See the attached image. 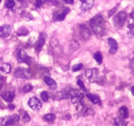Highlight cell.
Here are the masks:
<instances>
[{
    "label": "cell",
    "mask_w": 134,
    "mask_h": 126,
    "mask_svg": "<svg viewBox=\"0 0 134 126\" xmlns=\"http://www.w3.org/2000/svg\"><path fill=\"white\" fill-rule=\"evenodd\" d=\"M131 73L134 74V60H132V62L131 63Z\"/></svg>",
    "instance_id": "cell-32"
},
{
    "label": "cell",
    "mask_w": 134,
    "mask_h": 126,
    "mask_svg": "<svg viewBox=\"0 0 134 126\" xmlns=\"http://www.w3.org/2000/svg\"><path fill=\"white\" fill-rule=\"evenodd\" d=\"M86 76L92 82H95L98 80V70L97 69H89L86 71Z\"/></svg>",
    "instance_id": "cell-8"
},
{
    "label": "cell",
    "mask_w": 134,
    "mask_h": 126,
    "mask_svg": "<svg viewBox=\"0 0 134 126\" xmlns=\"http://www.w3.org/2000/svg\"><path fill=\"white\" fill-rule=\"evenodd\" d=\"M87 97L90 101L95 105H99L101 106V100H100L99 97L96 95H92V94H87Z\"/></svg>",
    "instance_id": "cell-15"
},
{
    "label": "cell",
    "mask_w": 134,
    "mask_h": 126,
    "mask_svg": "<svg viewBox=\"0 0 134 126\" xmlns=\"http://www.w3.org/2000/svg\"><path fill=\"white\" fill-rule=\"evenodd\" d=\"M28 105H29V106L34 111H39V109L41 108V106H42L41 101L38 98H36V97L31 98L28 101Z\"/></svg>",
    "instance_id": "cell-6"
},
{
    "label": "cell",
    "mask_w": 134,
    "mask_h": 126,
    "mask_svg": "<svg viewBox=\"0 0 134 126\" xmlns=\"http://www.w3.org/2000/svg\"><path fill=\"white\" fill-rule=\"evenodd\" d=\"M46 1H47V0H36V2H37V5H42V4L45 3Z\"/></svg>",
    "instance_id": "cell-31"
},
{
    "label": "cell",
    "mask_w": 134,
    "mask_h": 126,
    "mask_svg": "<svg viewBox=\"0 0 134 126\" xmlns=\"http://www.w3.org/2000/svg\"><path fill=\"white\" fill-rule=\"evenodd\" d=\"M81 113H82L83 115H90L94 114L93 110H92L91 108H89V107H84Z\"/></svg>",
    "instance_id": "cell-25"
},
{
    "label": "cell",
    "mask_w": 134,
    "mask_h": 126,
    "mask_svg": "<svg viewBox=\"0 0 134 126\" xmlns=\"http://www.w3.org/2000/svg\"><path fill=\"white\" fill-rule=\"evenodd\" d=\"M83 67L82 64H75V65L72 66V71L73 72H78V71L81 70V68Z\"/></svg>",
    "instance_id": "cell-29"
},
{
    "label": "cell",
    "mask_w": 134,
    "mask_h": 126,
    "mask_svg": "<svg viewBox=\"0 0 134 126\" xmlns=\"http://www.w3.org/2000/svg\"><path fill=\"white\" fill-rule=\"evenodd\" d=\"M8 107H9L10 109H14V106H13V105H9V106H8Z\"/></svg>",
    "instance_id": "cell-36"
},
{
    "label": "cell",
    "mask_w": 134,
    "mask_h": 126,
    "mask_svg": "<svg viewBox=\"0 0 134 126\" xmlns=\"http://www.w3.org/2000/svg\"><path fill=\"white\" fill-rule=\"evenodd\" d=\"M0 61H1V58H0Z\"/></svg>",
    "instance_id": "cell-39"
},
{
    "label": "cell",
    "mask_w": 134,
    "mask_h": 126,
    "mask_svg": "<svg viewBox=\"0 0 134 126\" xmlns=\"http://www.w3.org/2000/svg\"><path fill=\"white\" fill-rule=\"evenodd\" d=\"M20 118L21 117L19 115H10V116H6L2 118L0 120V123H1L2 125H14L20 121Z\"/></svg>",
    "instance_id": "cell-3"
},
{
    "label": "cell",
    "mask_w": 134,
    "mask_h": 126,
    "mask_svg": "<svg viewBox=\"0 0 134 126\" xmlns=\"http://www.w3.org/2000/svg\"><path fill=\"white\" fill-rule=\"evenodd\" d=\"M46 39H47V35H46V33H40L39 34V39H38V42L36 44V51L39 52L41 50V48L44 46V44H45L46 42Z\"/></svg>",
    "instance_id": "cell-9"
},
{
    "label": "cell",
    "mask_w": 134,
    "mask_h": 126,
    "mask_svg": "<svg viewBox=\"0 0 134 126\" xmlns=\"http://www.w3.org/2000/svg\"><path fill=\"white\" fill-rule=\"evenodd\" d=\"M130 16H131V19H134V11L131 13V14H130Z\"/></svg>",
    "instance_id": "cell-34"
},
{
    "label": "cell",
    "mask_w": 134,
    "mask_h": 126,
    "mask_svg": "<svg viewBox=\"0 0 134 126\" xmlns=\"http://www.w3.org/2000/svg\"><path fill=\"white\" fill-rule=\"evenodd\" d=\"M81 9L82 10V12H87L88 10H89L93 6L94 0H81Z\"/></svg>",
    "instance_id": "cell-12"
},
{
    "label": "cell",
    "mask_w": 134,
    "mask_h": 126,
    "mask_svg": "<svg viewBox=\"0 0 134 126\" xmlns=\"http://www.w3.org/2000/svg\"><path fill=\"white\" fill-rule=\"evenodd\" d=\"M40 97H41V99H42L43 101H45V102H47V100H48V98H49L48 93H47V91H42V92H41Z\"/></svg>",
    "instance_id": "cell-26"
},
{
    "label": "cell",
    "mask_w": 134,
    "mask_h": 126,
    "mask_svg": "<svg viewBox=\"0 0 134 126\" xmlns=\"http://www.w3.org/2000/svg\"><path fill=\"white\" fill-rule=\"evenodd\" d=\"M16 56H17L18 61L20 63H25L27 64H30L31 62V58L27 55L26 52L23 49H18L16 51Z\"/></svg>",
    "instance_id": "cell-4"
},
{
    "label": "cell",
    "mask_w": 134,
    "mask_h": 126,
    "mask_svg": "<svg viewBox=\"0 0 134 126\" xmlns=\"http://www.w3.org/2000/svg\"><path fill=\"white\" fill-rule=\"evenodd\" d=\"M14 76L17 78H22V79H28L31 77V74L26 69H23L22 67H19L16 69L15 73H14Z\"/></svg>",
    "instance_id": "cell-7"
},
{
    "label": "cell",
    "mask_w": 134,
    "mask_h": 126,
    "mask_svg": "<svg viewBox=\"0 0 134 126\" xmlns=\"http://www.w3.org/2000/svg\"><path fill=\"white\" fill-rule=\"evenodd\" d=\"M83 98H84L83 94H81V93L77 94V95H75V96H73V97L71 98H72V104H77V103L81 102V100L83 99Z\"/></svg>",
    "instance_id": "cell-18"
},
{
    "label": "cell",
    "mask_w": 134,
    "mask_h": 126,
    "mask_svg": "<svg viewBox=\"0 0 134 126\" xmlns=\"http://www.w3.org/2000/svg\"><path fill=\"white\" fill-rule=\"evenodd\" d=\"M11 69H12L11 65L9 64H7V63H4V64H2L0 65V71L4 73H9L11 72Z\"/></svg>",
    "instance_id": "cell-16"
},
{
    "label": "cell",
    "mask_w": 134,
    "mask_h": 126,
    "mask_svg": "<svg viewBox=\"0 0 134 126\" xmlns=\"http://www.w3.org/2000/svg\"><path fill=\"white\" fill-rule=\"evenodd\" d=\"M77 83H78V85L80 86V88H81V89H82V90H84V91H86V90H87V89H86V87L84 86V83H83L82 81H81V80H78Z\"/></svg>",
    "instance_id": "cell-30"
},
{
    "label": "cell",
    "mask_w": 134,
    "mask_h": 126,
    "mask_svg": "<svg viewBox=\"0 0 134 126\" xmlns=\"http://www.w3.org/2000/svg\"><path fill=\"white\" fill-rule=\"evenodd\" d=\"M114 123L116 125H126L127 123L125 122V119L123 118V117H118L114 120Z\"/></svg>",
    "instance_id": "cell-23"
},
{
    "label": "cell",
    "mask_w": 134,
    "mask_h": 126,
    "mask_svg": "<svg viewBox=\"0 0 134 126\" xmlns=\"http://www.w3.org/2000/svg\"><path fill=\"white\" fill-rule=\"evenodd\" d=\"M133 36H134V31H133Z\"/></svg>",
    "instance_id": "cell-37"
},
{
    "label": "cell",
    "mask_w": 134,
    "mask_h": 126,
    "mask_svg": "<svg viewBox=\"0 0 134 126\" xmlns=\"http://www.w3.org/2000/svg\"><path fill=\"white\" fill-rule=\"evenodd\" d=\"M89 25L92 29L93 32L97 36L101 37L105 34L106 25H105V20L101 14H97L89 21Z\"/></svg>",
    "instance_id": "cell-1"
},
{
    "label": "cell",
    "mask_w": 134,
    "mask_h": 126,
    "mask_svg": "<svg viewBox=\"0 0 134 126\" xmlns=\"http://www.w3.org/2000/svg\"><path fill=\"white\" fill-rule=\"evenodd\" d=\"M5 6L7 8H13L14 6V0H6V2H5Z\"/></svg>",
    "instance_id": "cell-28"
},
{
    "label": "cell",
    "mask_w": 134,
    "mask_h": 126,
    "mask_svg": "<svg viewBox=\"0 0 134 126\" xmlns=\"http://www.w3.org/2000/svg\"><path fill=\"white\" fill-rule=\"evenodd\" d=\"M21 115H22V121H23L24 123H28V122L31 120L30 115L27 114L25 111H21Z\"/></svg>",
    "instance_id": "cell-22"
},
{
    "label": "cell",
    "mask_w": 134,
    "mask_h": 126,
    "mask_svg": "<svg viewBox=\"0 0 134 126\" xmlns=\"http://www.w3.org/2000/svg\"><path fill=\"white\" fill-rule=\"evenodd\" d=\"M0 3H1V0H0Z\"/></svg>",
    "instance_id": "cell-38"
},
{
    "label": "cell",
    "mask_w": 134,
    "mask_h": 126,
    "mask_svg": "<svg viewBox=\"0 0 134 126\" xmlns=\"http://www.w3.org/2000/svg\"><path fill=\"white\" fill-rule=\"evenodd\" d=\"M94 58H95V60L97 61V63L98 64H102L103 56H102V54L100 53V52H97V53H95V55H94Z\"/></svg>",
    "instance_id": "cell-20"
},
{
    "label": "cell",
    "mask_w": 134,
    "mask_h": 126,
    "mask_svg": "<svg viewBox=\"0 0 134 126\" xmlns=\"http://www.w3.org/2000/svg\"><path fill=\"white\" fill-rule=\"evenodd\" d=\"M11 26L8 24H5V25H2L0 27V38H6L10 35L11 33Z\"/></svg>",
    "instance_id": "cell-10"
},
{
    "label": "cell",
    "mask_w": 134,
    "mask_h": 126,
    "mask_svg": "<svg viewBox=\"0 0 134 126\" xmlns=\"http://www.w3.org/2000/svg\"><path fill=\"white\" fill-rule=\"evenodd\" d=\"M64 2H66L67 4H72L73 3V0H64Z\"/></svg>",
    "instance_id": "cell-33"
},
{
    "label": "cell",
    "mask_w": 134,
    "mask_h": 126,
    "mask_svg": "<svg viewBox=\"0 0 134 126\" xmlns=\"http://www.w3.org/2000/svg\"><path fill=\"white\" fill-rule=\"evenodd\" d=\"M2 98L7 102H12L14 98V93L13 91H5L1 94Z\"/></svg>",
    "instance_id": "cell-14"
},
{
    "label": "cell",
    "mask_w": 134,
    "mask_h": 126,
    "mask_svg": "<svg viewBox=\"0 0 134 126\" xmlns=\"http://www.w3.org/2000/svg\"><path fill=\"white\" fill-rule=\"evenodd\" d=\"M44 81L47 85L48 86H53V85H56V81L55 80H53L50 77H44Z\"/></svg>",
    "instance_id": "cell-21"
},
{
    "label": "cell",
    "mask_w": 134,
    "mask_h": 126,
    "mask_svg": "<svg viewBox=\"0 0 134 126\" xmlns=\"http://www.w3.org/2000/svg\"><path fill=\"white\" fill-rule=\"evenodd\" d=\"M131 94H132V95L134 96V86L131 89Z\"/></svg>",
    "instance_id": "cell-35"
},
{
    "label": "cell",
    "mask_w": 134,
    "mask_h": 126,
    "mask_svg": "<svg viewBox=\"0 0 134 126\" xmlns=\"http://www.w3.org/2000/svg\"><path fill=\"white\" fill-rule=\"evenodd\" d=\"M126 18H127V14L124 11H122L116 14L114 18V25L118 28H122L124 25L125 22H126Z\"/></svg>",
    "instance_id": "cell-2"
},
{
    "label": "cell",
    "mask_w": 134,
    "mask_h": 126,
    "mask_svg": "<svg viewBox=\"0 0 134 126\" xmlns=\"http://www.w3.org/2000/svg\"><path fill=\"white\" fill-rule=\"evenodd\" d=\"M108 45H109V53L111 55L115 54L118 50V44L115 41V39H112V38H109L108 39Z\"/></svg>",
    "instance_id": "cell-11"
},
{
    "label": "cell",
    "mask_w": 134,
    "mask_h": 126,
    "mask_svg": "<svg viewBox=\"0 0 134 126\" xmlns=\"http://www.w3.org/2000/svg\"><path fill=\"white\" fill-rule=\"evenodd\" d=\"M43 119L46 122H47V123H54V122H55V120H56V115H53V114H47V115H44Z\"/></svg>",
    "instance_id": "cell-19"
},
{
    "label": "cell",
    "mask_w": 134,
    "mask_h": 126,
    "mask_svg": "<svg viewBox=\"0 0 134 126\" xmlns=\"http://www.w3.org/2000/svg\"><path fill=\"white\" fill-rule=\"evenodd\" d=\"M119 113H120V115L121 117H123V118L126 119L127 117L129 116V112H128V109H127L126 106H121L120 109H119Z\"/></svg>",
    "instance_id": "cell-17"
},
{
    "label": "cell",
    "mask_w": 134,
    "mask_h": 126,
    "mask_svg": "<svg viewBox=\"0 0 134 126\" xmlns=\"http://www.w3.org/2000/svg\"><path fill=\"white\" fill-rule=\"evenodd\" d=\"M80 31H81V36L84 38V39H89V38L90 37V35H91L90 30H89L87 26H85L84 24H82V25H81V26H80Z\"/></svg>",
    "instance_id": "cell-13"
},
{
    "label": "cell",
    "mask_w": 134,
    "mask_h": 126,
    "mask_svg": "<svg viewBox=\"0 0 134 126\" xmlns=\"http://www.w3.org/2000/svg\"><path fill=\"white\" fill-rule=\"evenodd\" d=\"M69 12H70V9L66 7H64L61 10H58V11H56L55 14H54V20L58 21V22L64 21L65 16L69 14Z\"/></svg>",
    "instance_id": "cell-5"
},
{
    "label": "cell",
    "mask_w": 134,
    "mask_h": 126,
    "mask_svg": "<svg viewBox=\"0 0 134 126\" xmlns=\"http://www.w3.org/2000/svg\"><path fill=\"white\" fill-rule=\"evenodd\" d=\"M33 89L32 85H31V84H27V85H25L23 88H22V91L25 92V93H27V92H30Z\"/></svg>",
    "instance_id": "cell-27"
},
{
    "label": "cell",
    "mask_w": 134,
    "mask_h": 126,
    "mask_svg": "<svg viewBox=\"0 0 134 126\" xmlns=\"http://www.w3.org/2000/svg\"><path fill=\"white\" fill-rule=\"evenodd\" d=\"M17 34L20 35V36H26V35L29 34V31L27 30L26 28H23V27H22V28L18 30Z\"/></svg>",
    "instance_id": "cell-24"
}]
</instances>
